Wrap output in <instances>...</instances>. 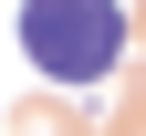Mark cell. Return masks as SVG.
Masks as SVG:
<instances>
[{
  "mask_svg": "<svg viewBox=\"0 0 146 136\" xmlns=\"http://www.w3.org/2000/svg\"><path fill=\"white\" fill-rule=\"evenodd\" d=\"M21 52L63 84H94L125 52V11L115 0H21Z\"/></svg>",
  "mask_w": 146,
  "mask_h": 136,
  "instance_id": "obj_1",
  "label": "cell"
},
{
  "mask_svg": "<svg viewBox=\"0 0 146 136\" xmlns=\"http://www.w3.org/2000/svg\"><path fill=\"white\" fill-rule=\"evenodd\" d=\"M21 136H84L73 115H21Z\"/></svg>",
  "mask_w": 146,
  "mask_h": 136,
  "instance_id": "obj_2",
  "label": "cell"
}]
</instances>
